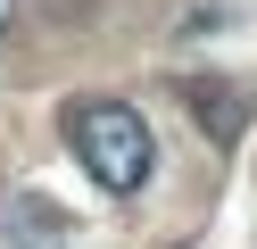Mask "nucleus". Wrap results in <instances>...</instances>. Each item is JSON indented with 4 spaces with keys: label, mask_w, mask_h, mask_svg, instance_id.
<instances>
[{
    "label": "nucleus",
    "mask_w": 257,
    "mask_h": 249,
    "mask_svg": "<svg viewBox=\"0 0 257 249\" xmlns=\"http://www.w3.org/2000/svg\"><path fill=\"white\" fill-rule=\"evenodd\" d=\"M67 141H75V158H83V175L100 183V191H141L150 183V166H158V141H150V125H141V108H124V100H75L67 108Z\"/></svg>",
    "instance_id": "nucleus-1"
},
{
    "label": "nucleus",
    "mask_w": 257,
    "mask_h": 249,
    "mask_svg": "<svg viewBox=\"0 0 257 249\" xmlns=\"http://www.w3.org/2000/svg\"><path fill=\"white\" fill-rule=\"evenodd\" d=\"M9 25H17V0H0V33H9Z\"/></svg>",
    "instance_id": "nucleus-3"
},
{
    "label": "nucleus",
    "mask_w": 257,
    "mask_h": 249,
    "mask_svg": "<svg viewBox=\"0 0 257 249\" xmlns=\"http://www.w3.org/2000/svg\"><path fill=\"white\" fill-rule=\"evenodd\" d=\"M183 108L199 116V133H207L216 149H232L240 133H249V92L224 83V75H183Z\"/></svg>",
    "instance_id": "nucleus-2"
}]
</instances>
